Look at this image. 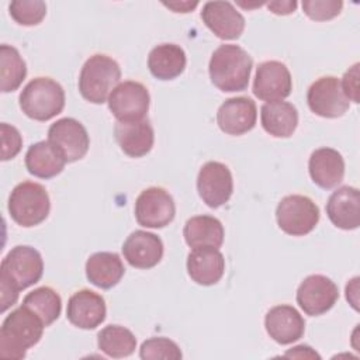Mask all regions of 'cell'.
<instances>
[{"label": "cell", "instance_id": "6da1fadb", "mask_svg": "<svg viewBox=\"0 0 360 360\" xmlns=\"http://www.w3.org/2000/svg\"><path fill=\"white\" fill-rule=\"evenodd\" d=\"M44 273L41 253L32 246H14L0 264L1 312H6L18 300V292L38 283Z\"/></svg>", "mask_w": 360, "mask_h": 360}, {"label": "cell", "instance_id": "7a4b0ae2", "mask_svg": "<svg viewBox=\"0 0 360 360\" xmlns=\"http://www.w3.org/2000/svg\"><path fill=\"white\" fill-rule=\"evenodd\" d=\"M253 60L250 55L233 44L219 45L211 55L208 72L211 82L221 91H243L250 79Z\"/></svg>", "mask_w": 360, "mask_h": 360}, {"label": "cell", "instance_id": "3957f363", "mask_svg": "<svg viewBox=\"0 0 360 360\" xmlns=\"http://www.w3.org/2000/svg\"><path fill=\"white\" fill-rule=\"evenodd\" d=\"M44 328L42 321L27 307L11 311L0 328V356L24 359L27 350L41 340Z\"/></svg>", "mask_w": 360, "mask_h": 360}, {"label": "cell", "instance_id": "277c9868", "mask_svg": "<svg viewBox=\"0 0 360 360\" xmlns=\"http://www.w3.org/2000/svg\"><path fill=\"white\" fill-rule=\"evenodd\" d=\"M121 79L120 65L104 53L90 56L79 75V91L93 104H103Z\"/></svg>", "mask_w": 360, "mask_h": 360}, {"label": "cell", "instance_id": "5b68a950", "mask_svg": "<svg viewBox=\"0 0 360 360\" xmlns=\"http://www.w3.org/2000/svg\"><path fill=\"white\" fill-rule=\"evenodd\" d=\"M65 90L51 77H35L20 94V108L35 121H48L62 112Z\"/></svg>", "mask_w": 360, "mask_h": 360}, {"label": "cell", "instance_id": "8992f818", "mask_svg": "<svg viewBox=\"0 0 360 360\" xmlns=\"http://www.w3.org/2000/svg\"><path fill=\"white\" fill-rule=\"evenodd\" d=\"M51 211V201L45 187L35 181L17 184L8 197V212L15 224L31 228L44 222Z\"/></svg>", "mask_w": 360, "mask_h": 360}, {"label": "cell", "instance_id": "52a82bcc", "mask_svg": "<svg viewBox=\"0 0 360 360\" xmlns=\"http://www.w3.org/2000/svg\"><path fill=\"white\" fill-rule=\"evenodd\" d=\"M276 219L280 229L287 235L304 236L316 226L319 208L309 197L301 194L285 195L276 208Z\"/></svg>", "mask_w": 360, "mask_h": 360}, {"label": "cell", "instance_id": "ba28073f", "mask_svg": "<svg viewBox=\"0 0 360 360\" xmlns=\"http://www.w3.org/2000/svg\"><path fill=\"white\" fill-rule=\"evenodd\" d=\"M150 96L148 89L134 80L118 83L108 97V108L117 121L129 122L139 121L146 117Z\"/></svg>", "mask_w": 360, "mask_h": 360}, {"label": "cell", "instance_id": "9c48e42d", "mask_svg": "<svg viewBox=\"0 0 360 360\" xmlns=\"http://www.w3.org/2000/svg\"><path fill=\"white\" fill-rule=\"evenodd\" d=\"M48 141L66 163L84 158L90 146V138L83 124L69 117L60 118L49 127Z\"/></svg>", "mask_w": 360, "mask_h": 360}, {"label": "cell", "instance_id": "30bf717a", "mask_svg": "<svg viewBox=\"0 0 360 360\" xmlns=\"http://www.w3.org/2000/svg\"><path fill=\"white\" fill-rule=\"evenodd\" d=\"M174 200L162 187L145 188L135 201V218L141 226L163 228L174 219Z\"/></svg>", "mask_w": 360, "mask_h": 360}, {"label": "cell", "instance_id": "8fae6325", "mask_svg": "<svg viewBox=\"0 0 360 360\" xmlns=\"http://www.w3.org/2000/svg\"><path fill=\"white\" fill-rule=\"evenodd\" d=\"M307 101L309 110L323 118L342 117L350 107L340 80L335 76H322L315 80L308 89Z\"/></svg>", "mask_w": 360, "mask_h": 360}, {"label": "cell", "instance_id": "7c38bea8", "mask_svg": "<svg viewBox=\"0 0 360 360\" xmlns=\"http://www.w3.org/2000/svg\"><path fill=\"white\" fill-rule=\"evenodd\" d=\"M339 300L338 285L326 276L311 274L305 277L297 290V304L309 316L328 312Z\"/></svg>", "mask_w": 360, "mask_h": 360}, {"label": "cell", "instance_id": "4fadbf2b", "mask_svg": "<svg viewBox=\"0 0 360 360\" xmlns=\"http://www.w3.org/2000/svg\"><path fill=\"white\" fill-rule=\"evenodd\" d=\"M197 190L210 208H218L228 202L233 193V179L229 167L215 160L204 163L197 176Z\"/></svg>", "mask_w": 360, "mask_h": 360}, {"label": "cell", "instance_id": "5bb4252c", "mask_svg": "<svg viewBox=\"0 0 360 360\" xmlns=\"http://www.w3.org/2000/svg\"><path fill=\"white\" fill-rule=\"evenodd\" d=\"M292 90V79L288 68L278 60H266L256 68L253 94L263 101H281Z\"/></svg>", "mask_w": 360, "mask_h": 360}, {"label": "cell", "instance_id": "9a60e30c", "mask_svg": "<svg viewBox=\"0 0 360 360\" xmlns=\"http://www.w3.org/2000/svg\"><path fill=\"white\" fill-rule=\"evenodd\" d=\"M105 314L104 298L91 290H79L68 301L66 318L76 328L96 329L104 322Z\"/></svg>", "mask_w": 360, "mask_h": 360}, {"label": "cell", "instance_id": "2e32d148", "mask_svg": "<svg viewBox=\"0 0 360 360\" xmlns=\"http://www.w3.org/2000/svg\"><path fill=\"white\" fill-rule=\"evenodd\" d=\"M257 108L249 97H231L225 100L217 112V122L228 135H243L255 128Z\"/></svg>", "mask_w": 360, "mask_h": 360}, {"label": "cell", "instance_id": "e0dca14e", "mask_svg": "<svg viewBox=\"0 0 360 360\" xmlns=\"http://www.w3.org/2000/svg\"><path fill=\"white\" fill-rule=\"evenodd\" d=\"M201 20L221 39H238L245 30L243 15L229 1H207Z\"/></svg>", "mask_w": 360, "mask_h": 360}, {"label": "cell", "instance_id": "ac0fdd59", "mask_svg": "<svg viewBox=\"0 0 360 360\" xmlns=\"http://www.w3.org/2000/svg\"><path fill=\"white\" fill-rule=\"evenodd\" d=\"M264 328L274 342L290 345L304 336L305 321L294 307L276 305L267 311Z\"/></svg>", "mask_w": 360, "mask_h": 360}, {"label": "cell", "instance_id": "d6986e66", "mask_svg": "<svg viewBox=\"0 0 360 360\" xmlns=\"http://www.w3.org/2000/svg\"><path fill=\"white\" fill-rule=\"evenodd\" d=\"M122 255L135 269H152L163 257V242L152 232L134 231L122 245Z\"/></svg>", "mask_w": 360, "mask_h": 360}, {"label": "cell", "instance_id": "ffe728a7", "mask_svg": "<svg viewBox=\"0 0 360 360\" xmlns=\"http://www.w3.org/2000/svg\"><path fill=\"white\" fill-rule=\"evenodd\" d=\"M326 214L330 222L345 231H352L360 225V194L356 187L342 186L335 190L328 202Z\"/></svg>", "mask_w": 360, "mask_h": 360}, {"label": "cell", "instance_id": "44dd1931", "mask_svg": "<svg viewBox=\"0 0 360 360\" xmlns=\"http://www.w3.org/2000/svg\"><path fill=\"white\" fill-rule=\"evenodd\" d=\"M114 136L121 150L131 158H142L150 152L155 142V132L149 120L121 122L114 127Z\"/></svg>", "mask_w": 360, "mask_h": 360}, {"label": "cell", "instance_id": "7402d4cb", "mask_svg": "<svg viewBox=\"0 0 360 360\" xmlns=\"http://www.w3.org/2000/svg\"><path fill=\"white\" fill-rule=\"evenodd\" d=\"M308 170L312 181L321 188L336 187L345 176L343 156L332 148L315 149L308 160Z\"/></svg>", "mask_w": 360, "mask_h": 360}, {"label": "cell", "instance_id": "603a6c76", "mask_svg": "<svg viewBox=\"0 0 360 360\" xmlns=\"http://www.w3.org/2000/svg\"><path fill=\"white\" fill-rule=\"evenodd\" d=\"M225 271V259L219 249L197 248L187 256V273L200 285L217 284Z\"/></svg>", "mask_w": 360, "mask_h": 360}, {"label": "cell", "instance_id": "cb8c5ba5", "mask_svg": "<svg viewBox=\"0 0 360 360\" xmlns=\"http://www.w3.org/2000/svg\"><path fill=\"white\" fill-rule=\"evenodd\" d=\"M263 129L276 138H288L298 125V111L288 101L264 103L260 108Z\"/></svg>", "mask_w": 360, "mask_h": 360}, {"label": "cell", "instance_id": "d4e9b609", "mask_svg": "<svg viewBox=\"0 0 360 360\" xmlns=\"http://www.w3.org/2000/svg\"><path fill=\"white\" fill-rule=\"evenodd\" d=\"M125 273L121 257L112 252L93 253L86 262V277L98 288H112Z\"/></svg>", "mask_w": 360, "mask_h": 360}, {"label": "cell", "instance_id": "484cf974", "mask_svg": "<svg viewBox=\"0 0 360 360\" xmlns=\"http://www.w3.org/2000/svg\"><path fill=\"white\" fill-rule=\"evenodd\" d=\"M187 58L180 45L160 44L155 46L148 56V68L159 80H172L180 76L186 69Z\"/></svg>", "mask_w": 360, "mask_h": 360}, {"label": "cell", "instance_id": "4316f807", "mask_svg": "<svg viewBox=\"0 0 360 360\" xmlns=\"http://www.w3.org/2000/svg\"><path fill=\"white\" fill-rule=\"evenodd\" d=\"M186 243L193 248H215L224 243V226L221 221L211 215H195L187 219L183 229Z\"/></svg>", "mask_w": 360, "mask_h": 360}, {"label": "cell", "instance_id": "83f0119b", "mask_svg": "<svg viewBox=\"0 0 360 360\" xmlns=\"http://www.w3.org/2000/svg\"><path fill=\"white\" fill-rule=\"evenodd\" d=\"M66 165V160L49 143V141H39L32 143L25 153L27 170L39 179H51L59 174Z\"/></svg>", "mask_w": 360, "mask_h": 360}, {"label": "cell", "instance_id": "f1b7e54d", "mask_svg": "<svg viewBox=\"0 0 360 360\" xmlns=\"http://www.w3.org/2000/svg\"><path fill=\"white\" fill-rule=\"evenodd\" d=\"M97 345L108 357L121 359L128 357L135 352L136 338L129 329L121 325H108L98 332Z\"/></svg>", "mask_w": 360, "mask_h": 360}, {"label": "cell", "instance_id": "f546056e", "mask_svg": "<svg viewBox=\"0 0 360 360\" xmlns=\"http://www.w3.org/2000/svg\"><path fill=\"white\" fill-rule=\"evenodd\" d=\"M22 305L32 311L45 328L53 323L62 311L60 295L51 287H38L28 292L22 300Z\"/></svg>", "mask_w": 360, "mask_h": 360}, {"label": "cell", "instance_id": "4dcf8cb0", "mask_svg": "<svg viewBox=\"0 0 360 360\" xmlns=\"http://www.w3.org/2000/svg\"><path fill=\"white\" fill-rule=\"evenodd\" d=\"M27 76V65L20 52L7 44L0 46V77L1 91L10 93L17 90Z\"/></svg>", "mask_w": 360, "mask_h": 360}, {"label": "cell", "instance_id": "1f68e13d", "mask_svg": "<svg viewBox=\"0 0 360 360\" xmlns=\"http://www.w3.org/2000/svg\"><path fill=\"white\" fill-rule=\"evenodd\" d=\"M11 18L20 25H37L46 15V4L41 0H15L8 6Z\"/></svg>", "mask_w": 360, "mask_h": 360}, {"label": "cell", "instance_id": "d6a6232c", "mask_svg": "<svg viewBox=\"0 0 360 360\" xmlns=\"http://www.w3.org/2000/svg\"><path fill=\"white\" fill-rule=\"evenodd\" d=\"M139 356L143 360H180L183 357L177 343L163 336L145 340L141 345Z\"/></svg>", "mask_w": 360, "mask_h": 360}, {"label": "cell", "instance_id": "836d02e7", "mask_svg": "<svg viewBox=\"0 0 360 360\" xmlns=\"http://www.w3.org/2000/svg\"><path fill=\"white\" fill-rule=\"evenodd\" d=\"M343 1L340 0H304L302 10L314 21H328L340 14Z\"/></svg>", "mask_w": 360, "mask_h": 360}, {"label": "cell", "instance_id": "e575fe53", "mask_svg": "<svg viewBox=\"0 0 360 360\" xmlns=\"http://www.w3.org/2000/svg\"><path fill=\"white\" fill-rule=\"evenodd\" d=\"M0 129H1V160L6 162L15 158L20 153L22 146V138L20 131L7 122H1Z\"/></svg>", "mask_w": 360, "mask_h": 360}, {"label": "cell", "instance_id": "d590c367", "mask_svg": "<svg viewBox=\"0 0 360 360\" xmlns=\"http://www.w3.org/2000/svg\"><path fill=\"white\" fill-rule=\"evenodd\" d=\"M342 90L349 101L359 103V63H354L343 76L340 82Z\"/></svg>", "mask_w": 360, "mask_h": 360}, {"label": "cell", "instance_id": "8d00e7d4", "mask_svg": "<svg viewBox=\"0 0 360 360\" xmlns=\"http://www.w3.org/2000/svg\"><path fill=\"white\" fill-rule=\"evenodd\" d=\"M267 7L274 14L287 15L294 13V10L297 8V1H270L267 3Z\"/></svg>", "mask_w": 360, "mask_h": 360}, {"label": "cell", "instance_id": "74e56055", "mask_svg": "<svg viewBox=\"0 0 360 360\" xmlns=\"http://www.w3.org/2000/svg\"><path fill=\"white\" fill-rule=\"evenodd\" d=\"M166 7L174 10L176 13H188L190 10H193L194 7H197V1L190 3V1H181V3H163Z\"/></svg>", "mask_w": 360, "mask_h": 360}]
</instances>
